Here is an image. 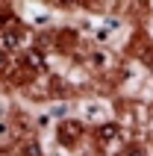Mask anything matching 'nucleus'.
<instances>
[{
    "label": "nucleus",
    "mask_w": 153,
    "mask_h": 156,
    "mask_svg": "<svg viewBox=\"0 0 153 156\" xmlns=\"http://www.w3.org/2000/svg\"><path fill=\"white\" fill-rule=\"evenodd\" d=\"M80 133H83V124H76V121H65L62 124V130H59V136H62V141H65V144H68V141H76L80 139Z\"/></svg>",
    "instance_id": "1"
},
{
    "label": "nucleus",
    "mask_w": 153,
    "mask_h": 156,
    "mask_svg": "<svg viewBox=\"0 0 153 156\" xmlns=\"http://www.w3.org/2000/svg\"><path fill=\"white\" fill-rule=\"evenodd\" d=\"M0 44H3V50L18 47V44H21V33H18V30H3V33H0Z\"/></svg>",
    "instance_id": "2"
},
{
    "label": "nucleus",
    "mask_w": 153,
    "mask_h": 156,
    "mask_svg": "<svg viewBox=\"0 0 153 156\" xmlns=\"http://www.w3.org/2000/svg\"><path fill=\"white\" fill-rule=\"evenodd\" d=\"M27 62H30V68H33V71H38V68H41V56H38L35 50H30V53H27Z\"/></svg>",
    "instance_id": "3"
},
{
    "label": "nucleus",
    "mask_w": 153,
    "mask_h": 156,
    "mask_svg": "<svg viewBox=\"0 0 153 156\" xmlns=\"http://www.w3.org/2000/svg\"><path fill=\"white\" fill-rule=\"evenodd\" d=\"M3 71H9V56H6V50H0V74Z\"/></svg>",
    "instance_id": "4"
}]
</instances>
